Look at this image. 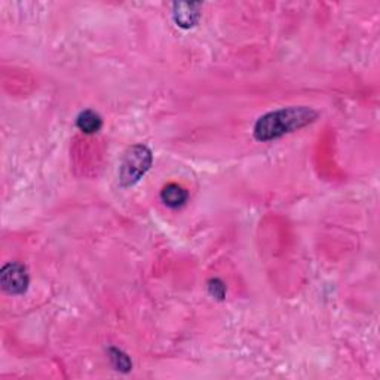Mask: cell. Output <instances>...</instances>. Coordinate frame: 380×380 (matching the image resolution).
<instances>
[{"mask_svg": "<svg viewBox=\"0 0 380 380\" xmlns=\"http://www.w3.org/2000/svg\"><path fill=\"white\" fill-rule=\"evenodd\" d=\"M187 198H189V195L186 192V189L176 184V183H169L162 190H160V201H162L169 208L183 207L187 201Z\"/></svg>", "mask_w": 380, "mask_h": 380, "instance_id": "cell-5", "label": "cell"}, {"mask_svg": "<svg viewBox=\"0 0 380 380\" xmlns=\"http://www.w3.org/2000/svg\"><path fill=\"white\" fill-rule=\"evenodd\" d=\"M0 284L6 293L14 294V296H20L24 294L30 284L27 269L20 263H8L5 264L2 271H0Z\"/></svg>", "mask_w": 380, "mask_h": 380, "instance_id": "cell-3", "label": "cell"}, {"mask_svg": "<svg viewBox=\"0 0 380 380\" xmlns=\"http://www.w3.org/2000/svg\"><path fill=\"white\" fill-rule=\"evenodd\" d=\"M76 127H78L83 134H95L103 127V119L97 112L94 110H83L79 113L76 119Z\"/></svg>", "mask_w": 380, "mask_h": 380, "instance_id": "cell-6", "label": "cell"}, {"mask_svg": "<svg viewBox=\"0 0 380 380\" xmlns=\"http://www.w3.org/2000/svg\"><path fill=\"white\" fill-rule=\"evenodd\" d=\"M110 361H112V364L113 367H115L118 372H123V373H127L129 372V370L132 368V363H131V359L127 354H123L120 349L118 348H112L110 349Z\"/></svg>", "mask_w": 380, "mask_h": 380, "instance_id": "cell-7", "label": "cell"}, {"mask_svg": "<svg viewBox=\"0 0 380 380\" xmlns=\"http://www.w3.org/2000/svg\"><path fill=\"white\" fill-rule=\"evenodd\" d=\"M318 113L308 106H291L273 110L260 116L254 123L253 134L257 141H272L313 123Z\"/></svg>", "mask_w": 380, "mask_h": 380, "instance_id": "cell-1", "label": "cell"}, {"mask_svg": "<svg viewBox=\"0 0 380 380\" xmlns=\"http://www.w3.org/2000/svg\"><path fill=\"white\" fill-rule=\"evenodd\" d=\"M151 162H154V156L147 146L136 145L129 147L123 154L119 168L120 186L129 187L137 184L150 169Z\"/></svg>", "mask_w": 380, "mask_h": 380, "instance_id": "cell-2", "label": "cell"}, {"mask_svg": "<svg viewBox=\"0 0 380 380\" xmlns=\"http://www.w3.org/2000/svg\"><path fill=\"white\" fill-rule=\"evenodd\" d=\"M202 3L180 2L173 5V20L180 28H192L201 20Z\"/></svg>", "mask_w": 380, "mask_h": 380, "instance_id": "cell-4", "label": "cell"}, {"mask_svg": "<svg viewBox=\"0 0 380 380\" xmlns=\"http://www.w3.org/2000/svg\"><path fill=\"white\" fill-rule=\"evenodd\" d=\"M208 293H210L214 299L223 300L226 296V285L218 278H213L208 281Z\"/></svg>", "mask_w": 380, "mask_h": 380, "instance_id": "cell-8", "label": "cell"}]
</instances>
